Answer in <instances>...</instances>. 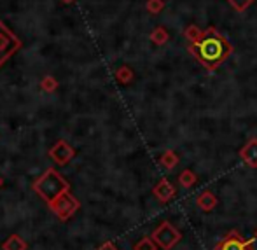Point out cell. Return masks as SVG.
<instances>
[{"mask_svg":"<svg viewBox=\"0 0 257 250\" xmlns=\"http://www.w3.org/2000/svg\"><path fill=\"white\" fill-rule=\"evenodd\" d=\"M196 182H198V177L193 170L186 168L179 173V184L184 187V189H191V187H194V184Z\"/></svg>","mask_w":257,"mask_h":250,"instance_id":"cell-15","label":"cell"},{"mask_svg":"<svg viewBox=\"0 0 257 250\" xmlns=\"http://www.w3.org/2000/svg\"><path fill=\"white\" fill-rule=\"evenodd\" d=\"M189 53L194 56V60L200 61L206 70L213 72L227 61V58L233 54V44L229 42V39L226 35H222L215 27H208L205 30V37L201 39L198 44H189L187 46Z\"/></svg>","mask_w":257,"mask_h":250,"instance_id":"cell-1","label":"cell"},{"mask_svg":"<svg viewBox=\"0 0 257 250\" xmlns=\"http://www.w3.org/2000/svg\"><path fill=\"white\" fill-rule=\"evenodd\" d=\"M182 34H184V37L189 41V44H198V42L205 37V30H201V28L198 27V25H194V23L187 25L186 30H184Z\"/></svg>","mask_w":257,"mask_h":250,"instance_id":"cell-11","label":"cell"},{"mask_svg":"<svg viewBox=\"0 0 257 250\" xmlns=\"http://www.w3.org/2000/svg\"><path fill=\"white\" fill-rule=\"evenodd\" d=\"M165 0H147L146 2V9L149 14H153V16H156V14H159L163 9H165Z\"/></svg>","mask_w":257,"mask_h":250,"instance_id":"cell-19","label":"cell"},{"mask_svg":"<svg viewBox=\"0 0 257 250\" xmlns=\"http://www.w3.org/2000/svg\"><path fill=\"white\" fill-rule=\"evenodd\" d=\"M151 236H153V240L158 243V247L161 250H172L175 245L180 243V240H182V233H180L172 222H168V220L159 224L153 231Z\"/></svg>","mask_w":257,"mask_h":250,"instance_id":"cell-3","label":"cell"},{"mask_svg":"<svg viewBox=\"0 0 257 250\" xmlns=\"http://www.w3.org/2000/svg\"><path fill=\"white\" fill-rule=\"evenodd\" d=\"M158 243L153 240V236H144L133 245V250H158Z\"/></svg>","mask_w":257,"mask_h":250,"instance_id":"cell-17","label":"cell"},{"mask_svg":"<svg viewBox=\"0 0 257 250\" xmlns=\"http://www.w3.org/2000/svg\"><path fill=\"white\" fill-rule=\"evenodd\" d=\"M49 208L53 210V213L60 220H68L79 208H81V203H79V200L70 191H67V193L60 194L53 203H49Z\"/></svg>","mask_w":257,"mask_h":250,"instance_id":"cell-5","label":"cell"},{"mask_svg":"<svg viewBox=\"0 0 257 250\" xmlns=\"http://www.w3.org/2000/svg\"><path fill=\"white\" fill-rule=\"evenodd\" d=\"M32 187H34L35 193L49 205V203H53L60 194L70 191V182H67V179H63L56 170L49 168L35 180Z\"/></svg>","mask_w":257,"mask_h":250,"instance_id":"cell-2","label":"cell"},{"mask_svg":"<svg viewBox=\"0 0 257 250\" xmlns=\"http://www.w3.org/2000/svg\"><path fill=\"white\" fill-rule=\"evenodd\" d=\"M153 194L159 203H170L175 198L177 189L168 179H161L158 184L153 187Z\"/></svg>","mask_w":257,"mask_h":250,"instance_id":"cell-8","label":"cell"},{"mask_svg":"<svg viewBox=\"0 0 257 250\" xmlns=\"http://www.w3.org/2000/svg\"><path fill=\"white\" fill-rule=\"evenodd\" d=\"M255 238H257V231H255Z\"/></svg>","mask_w":257,"mask_h":250,"instance_id":"cell-24","label":"cell"},{"mask_svg":"<svg viewBox=\"0 0 257 250\" xmlns=\"http://www.w3.org/2000/svg\"><path fill=\"white\" fill-rule=\"evenodd\" d=\"M49 158H51L56 165L65 166L67 163H70L72 159L75 158V149L70 144L65 142V140H58L51 149H49Z\"/></svg>","mask_w":257,"mask_h":250,"instance_id":"cell-7","label":"cell"},{"mask_svg":"<svg viewBox=\"0 0 257 250\" xmlns=\"http://www.w3.org/2000/svg\"><path fill=\"white\" fill-rule=\"evenodd\" d=\"M149 39H151V42L156 44V46H165L166 42H168V39H170V34H168V30H166L165 27H156L154 30L151 32Z\"/></svg>","mask_w":257,"mask_h":250,"instance_id":"cell-16","label":"cell"},{"mask_svg":"<svg viewBox=\"0 0 257 250\" xmlns=\"http://www.w3.org/2000/svg\"><path fill=\"white\" fill-rule=\"evenodd\" d=\"M226 2L229 4L234 11H238V13H243V11H247L248 7L255 2V0H226Z\"/></svg>","mask_w":257,"mask_h":250,"instance_id":"cell-20","label":"cell"},{"mask_svg":"<svg viewBox=\"0 0 257 250\" xmlns=\"http://www.w3.org/2000/svg\"><path fill=\"white\" fill-rule=\"evenodd\" d=\"M196 205L200 210H203V212H212L213 208H215L217 205H219V200H217V196L212 193V191H203V193H200V196L196 198Z\"/></svg>","mask_w":257,"mask_h":250,"instance_id":"cell-10","label":"cell"},{"mask_svg":"<svg viewBox=\"0 0 257 250\" xmlns=\"http://www.w3.org/2000/svg\"><path fill=\"white\" fill-rule=\"evenodd\" d=\"M28 243L20 236V234H11L2 243V250H27Z\"/></svg>","mask_w":257,"mask_h":250,"instance_id":"cell-13","label":"cell"},{"mask_svg":"<svg viewBox=\"0 0 257 250\" xmlns=\"http://www.w3.org/2000/svg\"><path fill=\"white\" fill-rule=\"evenodd\" d=\"M240 158L248 168H257V137L250 139L240 149Z\"/></svg>","mask_w":257,"mask_h":250,"instance_id":"cell-9","label":"cell"},{"mask_svg":"<svg viewBox=\"0 0 257 250\" xmlns=\"http://www.w3.org/2000/svg\"><path fill=\"white\" fill-rule=\"evenodd\" d=\"M4 186V180H2V177H0V187H2Z\"/></svg>","mask_w":257,"mask_h":250,"instance_id":"cell-23","label":"cell"},{"mask_svg":"<svg viewBox=\"0 0 257 250\" xmlns=\"http://www.w3.org/2000/svg\"><path fill=\"white\" fill-rule=\"evenodd\" d=\"M41 89L44 93H54L58 89V81L53 77V75H46V77H42V81H41Z\"/></svg>","mask_w":257,"mask_h":250,"instance_id":"cell-18","label":"cell"},{"mask_svg":"<svg viewBox=\"0 0 257 250\" xmlns=\"http://www.w3.org/2000/svg\"><path fill=\"white\" fill-rule=\"evenodd\" d=\"M179 163H180V158L175 151H165L159 156V165L165 170H173Z\"/></svg>","mask_w":257,"mask_h":250,"instance_id":"cell-12","label":"cell"},{"mask_svg":"<svg viewBox=\"0 0 257 250\" xmlns=\"http://www.w3.org/2000/svg\"><path fill=\"white\" fill-rule=\"evenodd\" d=\"M114 77H115V81L119 82V84H130V82L135 79V74H133V70L128 67V65H121L119 68H115V72H114Z\"/></svg>","mask_w":257,"mask_h":250,"instance_id":"cell-14","label":"cell"},{"mask_svg":"<svg viewBox=\"0 0 257 250\" xmlns=\"http://www.w3.org/2000/svg\"><path fill=\"white\" fill-rule=\"evenodd\" d=\"M96 250H119V248L115 247V245L112 243V241H105V243L102 245V247H98Z\"/></svg>","mask_w":257,"mask_h":250,"instance_id":"cell-21","label":"cell"},{"mask_svg":"<svg viewBox=\"0 0 257 250\" xmlns=\"http://www.w3.org/2000/svg\"><path fill=\"white\" fill-rule=\"evenodd\" d=\"M21 46H23V42L20 41V37L0 21V67L9 58H13L21 49Z\"/></svg>","mask_w":257,"mask_h":250,"instance_id":"cell-4","label":"cell"},{"mask_svg":"<svg viewBox=\"0 0 257 250\" xmlns=\"http://www.w3.org/2000/svg\"><path fill=\"white\" fill-rule=\"evenodd\" d=\"M255 240H257L255 236L252 240H243V236L238 231L233 229L215 245L213 250H254Z\"/></svg>","mask_w":257,"mask_h":250,"instance_id":"cell-6","label":"cell"},{"mask_svg":"<svg viewBox=\"0 0 257 250\" xmlns=\"http://www.w3.org/2000/svg\"><path fill=\"white\" fill-rule=\"evenodd\" d=\"M61 2H63V4H74L75 0H61Z\"/></svg>","mask_w":257,"mask_h":250,"instance_id":"cell-22","label":"cell"}]
</instances>
